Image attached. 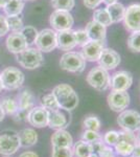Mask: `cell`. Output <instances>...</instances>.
<instances>
[{"mask_svg": "<svg viewBox=\"0 0 140 157\" xmlns=\"http://www.w3.org/2000/svg\"><path fill=\"white\" fill-rule=\"evenodd\" d=\"M52 94L60 106L66 111H72L78 105V97L71 86L68 84H60L52 90Z\"/></svg>", "mask_w": 140, "mask_h": 157, "instance_id": "obj_1", "label": "cell"}, {"mask_svg": "<svg viewBox=\"0 0 140 157\" xmlns=\"http://www.w3.org/2000/svg\"><path fill=\"white\" fill-rule=\"evenodd\" d=\"M17 61L22 67L29 70L39 68L44 63L42 52L34 47H26L21 52L17 54Z\"/></svg>", "mask_w": 140, "mask_h": 157, "instance_id": "obj_2", "label": "cell"}, {"mask_svg": "<svg viewBox=\"0 0 140 157\" xmlns=\"http://www.w3.org/2000/svg\"><path fill=\"white\" fill-rule=\"evenodd\" d=\"M0 78L2 88L6 90H16L24 83L23 72L16 67H6L0 73Z\"/></svg>", "mask_w": 140, "mask_h": 157, "instance_id": "obj_3", "label": "cell"}, {"mask_svg": "<svg viewBox=\"0 0 140 157\" xmlns=\"http://www.w3.org/2000/svg\"><path fill=\"white\" fill-rule=\"evenodd\" d=\"M60 66L63 70L69 72H82L86 67V60L78 52H67L60 60Z\"/></svg>", "mask_w": 140, "mask_h": 157, "instance_id": "obj_4", "label": "cell"}, {"mask_svg": "<svg viewBox=\"0 0 140 157\" xmlns=\"http://www.w3.org/2000/svg\"><path fill=\"white\" fill-rule=\"evenodd\" d=\"M88 84L98 91H105L110 86V75L108 70L96 66L89 71L87 75Z\"/></svg>", "mask_w": 140, "mask_h": 157, "instance_id": "obj_5", "label": "cell"}, {"mask_svg": "<svg viewBox=\"0 0 140 157\" xmlns=\"http://www.w3.org/2000/svg\"><path fill=\"white\" fill-rule=\"evenodd\" d=\"M18 133L15 131H4L0 134V154L9 156L15 154L20 148Z\"/></svg>", "mask_w": 140, "mask_h": 157, "instance_id": "obj_6", "label": "cell"}, {"mask_svg": "<svg viewBox=\"0 0 140 157\" xmlns=\"http://www.w3.org/2000/svg\"><path fill=\"white\" fill-rule=\"evenodd\" d=\"M49 22L53 29L58 30V32H62V30L72 29L74 20H73V17L70 14V12L63 11V10H55L50 15Z\"/></svg>", "mask_w": 140, "mask_h": 157, "instance_id": "obj_7", "label": "cell"}, {"mask_svg": "<svg viewBox=\"0 0 140 157\" xmlns=\"http://www.w3.org/2000/svg\"><path fill=\"white\" fill-rule=\"evenodd\" d=\"M117 124L123 130L137 132L140 129V113L135 110H123L117 117Z\"/></svg>", "mask_w": 140, "mask_h": 157, "instance_id": "obj_8", "label": "cell"}, {"mask_svg": "<svg viewBox=\"0 0 140 157\" xmlns=\"http://www.w3.org/2000/svg\"><path fill=\"white\" fill-rule=\"evenodd\" d=\"M35 44L41 52H50L57 47V33L49 29L41 30L38 33Z\"/></svg>", "mask_w": 140, "mask_h": 157, "instance_id": "obj_9", "label": "cell"}, {"mask_svg": "<svg viewBox=\"0 0 140 157\" xmlns=\"http://www.w3.org/2000/svg\"><path fill=\"white\" fill-rule=\"evenodd\" d=\"M108 105L115 112H123L130 105V95L127 91L112 90L108 95Z\"/></svg>", "mask_w": 140, "mask_h": 157, "instance_id": "obj_10", "label": "cell"}, {"mask_svg": "<svg viewBox=\"0 0 140 157\" xmlns=\"http://www.w3.org/2000/svg\"><path fill=\"white\" fill-rule=\"evenodd\" d=\"M123 22L126 29L130 32L140 30V3H134L127 7Z\"/></svg>", "mask_w": 140, "mask_h": 157, "instance_id": "obj_11", "label": "cell"}, {"mask_svg": "<svg viewBox=\"0 0 140 157\" xmlns=\"http://www.w3.org/2000/svg\"><path fill=\"white\" fill-rule=\"evenodd\" d=\"M133 84V75L131 72L121 70L110 77V86L112 90L127 91Z\"/></svg>", "mask_w": 140, "mask_h": 157, "instance_id": "obj_12", "label": "cell"}, {"mask_svg": "<svg viewBox=\"0 0 140 157\" xmlns=\"http://www.w3.org/2000/svg\"><path fill=\"white\" fill-rule=\"evenodd\" d=\"M97 62L106 70H113L120 64V56L112 48H104Z\"/></svg>", "mask_w": 140, "mask_h": 157, "instance_id": "obj_13", "label": "cell"}, {"mask_svg": "<svg viewBox=\"0 0 140 157\" xmlns=\"http://www.w3.org/2000/svg\"><path fill=\"white\" fill-rule=\"evenodd\" d=\"M105 48V44L101 41H92L90 40L87 44L82 47L81 55L84 57V59L89 62H96L100 57L101 52Z\"/></svg>", "mask_w": 140, "mask_h": 157, "instance_id": "obj_14", "label": "cell"}, {"mask_svg": "<svg viewBox=\"0 0 140 157\" xmlns=\"http://www.w3.org/2000/svg\"><path fill=\"white\" fill-rule=\"evenodd\" d=\"M27 121L36 128L46 127L48 124V111L43 107H34L27 115Z\"/></svg>", "mask_w": 140, "mask_h": 157, "instance_id": "obj_15", "label": "cell"}, {"mask_svg": "<svg viewBox=\"0 0 140 157\" xmlns=\"http://www.w3.org/2000/svg\"><path fill=\"white\" fill-rule=\"evenodd\" d=\"M6 47L13 54H19L26 47H28L26 40L21 32H16L9 35L6 39Z\"/></svg>", "mask_w": 140, "mask_h": 157, "instance_id": "obj_16", "label": "cell"}, {"mask_svg": "<svg viewBox=\"0 0 140 157\" xmlns=\"http://www.w3.org/2000/svg\"><path fill=\"white\" fill-rule=\"evenodd\" d=\"M76 46L73 30L67 29L57 33V47L64 52L72 50Z\"/></svg>", "mask_w": 140, "mask_h": 157, "instance_id": "obj_17", "label": "cell"}, {"mask_svg": "<svg viewBox=\"0 0 140 157\" xmlns=\"http://www.w3.org/2000/svg\"><path fill=\"white\" fill-rule=\"evenodd\" d=\"M68 124H69L68 117L63 112H61L59 109H57V110H49L48 111V124H47V126H49L51 129H55V130L64 129V128L67 127Z\"/></svg>", "mask_w": 140, "mask_h": 157, "instance_id": "obj_18", "label": "cell"}, {"mask_svg": "<svg viewBox=\"0 0 140 157\" xmlns=\"http://www.w3.org/2000/svg\"><path fill=\"white\" fill-rule=\"evenodd\" d=\"M86 33L88 34L90 40L92 41H101L104 42L106 40V35H107V29L106 26L99 24L98 22L92 21L88 22V24L86 25Z\"/></svg>", "mask_w": 140, "mask_h": 157, "instance_id": "obj_19", "label": "cell"}, {"mask_svg": "<svg viewBox=\"0 0 140 157\" xmlns=\"http://www.w3.org/2000/svg\"><path fill=\"white\" fill-rule=\"evenodd\" d=\"M51 145L52 147H60V148H72L73 138L68 131L60 129L52 134Z\"/></svg>", "mask_w": 140, "mask_h": 157, "instance_id": "obj_20", "label": "cell"}, {"mask_svg": "<svg viewBox=\"0 0 140 157\" xmlns=\"http://www.w3.org/2000/svg\"><path fill=\"white\" fill-rule=\"evenodd\" d=\"M18 136H19L20 146L24 147V148L34 146L38 141V133L34 129H23L18 133Z\"/></svg>", "mask_w": 140, "mask_h": 157, "instance_id": "obj_21", "label": "cell"}, {"mask_svg": "<svg viewBox=\"0 0 140 157\" xmlns=\"http://www.w3.org/2000/svg\"><path fill=\"white\" fill-rule=\"evenodd\" d=\"M106 9L110 15L112 23H117V22L123 20L124 13H126V7L123 6V4L119 3V2H114V3L107 6Z\"/></svg>", "mask_w": 140, "mask_h": 157, "instance_id": "obj_22", "label": "cell"}, {"mask_svg": "<svg viewBox=\"0 0 140 157\" xmlns=\"http://www.w3.org/2000/svg\"><path fill=\"white\" fill-rule=\"evenodd\" d=\"M24 9V0H9L3 6L7 16H19Z\"/></svg>", "mask_w": 140, "mask_h": 157, "instance_id": "obj_23", "label": "cell"}, {"mask_svg": "<svg viewBox=\"0 0 140 157\" xmlns=\"http://www.w3.org/2000/svg\"><path fill=\"white\" fill-rule=\"evenodd\" d=\"M73 156L75 157H88L93 153L91 144L84 140H78L73 146Z\"/></svg>", "mask_w": 140, "mask_h": 157, "instance_id": "obj_24", "label": "cell"}, {"mask_svg": "<svg viewBox=\"0 0 140 157\" xmlns=\"http://www.w3.org/2000/svg\"><path fill=\"white\" fill-rule=\"evenodd\" d=\"M19 109L30 111L34 108V97L32 92L28 90H24L21 94L19 95V102H18Z\"/></svg>", "mask_w": 140, "mask_h": 157, "instance_id": "obj_25", "label": "cell"}, {"mask_svg": "<svg viewBox=\"0 0 140 157\" xmlns=\"http://www.w3.org/2000/svg\"><path fill=\"white\" fill-rule=\"evenodd\" d=\"M93 20L106 27L112 24L110 15L107 9H96L93 13Z\"/></svg>", "mask_w": 140, "mask_h": 157, "instance_id": "obj_26", "label": "cell"}, {"mask_svg": "<svg viewBox=\"0 0 140 157\" xmlns=\"http://www.w3.org/2000/svg\"><path fill=\"white\" fill-rule=\"evenodd\" d=\"M114 147H115V151L118 155H120L123 157H129V156H131L135 145H133V144H131V143H128V141H124V140H118Z\"/></svg>", "mask_w": 140, "mask_h": 157, "instance_id": "obj_27", "label": "cell"}, {"mask_svg": "<svg viewBox=\"0 0 140 157\" xmlns=\"http://www.w3.org/2000/svg\"><path fill=\"white\" fill-rule=\"evenodd\" d=\"M0 105H1L2 109H3L4 113L9 115H13L18 110V108H19L18 103L14 98H4L3 100H1Z\"/></svg>", "mask_w": 140, "mask_h": 157, "instance_id": "obj_28", "label": "cell"}, {"mask_svg": "<svg viewBox=\"0 0 140 157\" xmlns=\"http://www.w3.org/2000/svg\"><path fill=\"white\" fill-rule=\"evenodd\" d=\"M41 105L43 108H45L48 111L60 109V106H59L57 100H55V95L52 93H48V94L41 98Z\"/></svg>", "mask_w": 140, "mask_h": 157, "instance_id": "obj_29", "label": "cell"}, {"mask_svg": "<svg viewBox=\"0 0 140 157\" xmlns=\"http://www.w3.org/2000/svg\"><path fill=\"white\" fill-rule=\"evenodd\" d=\"M128 47L134 52H140V30L132 32L128 39Z\"/></svg>", "mask_w": 140, "mask_h": 157, "instance_id": "obj_30", "label": "cell"}, {"mask_svg": "<svg viewBox=\"0 0 140 157\" xmlns=\"http://www.w3.org/2000/svg\"><path fill=\"white\" fill-rule=\"evenodd\" d=\"M51 6L55 10H63V11L70 12L74 7V0H51Z\"/></svg>", "mask_w": 140, "mask_h": 157, "instance_id": "obj_31", "label": "cell"}, {"mask_svg": "<svg viewBox=\"0 0 140 157\" xmlns=\"http://www.w3.org/2000/svg\"><path fill=\"white\" fill-rule=\"evenodd\" d=\"M6 22L9 25V29L13 30V33L21 32L23 29V22H22L21 18L18 16H7Z\"/></svg>", "mask_w": 140, "mask_h": 157, "instance_id": "obj_32", "label": "cell"}, {"mask_svg": "<svg viewBox=\"0 0 140 157\" xmlns=\"http://www.w3.org/2000/svg\"><path fill=\"white\" fill-rule=\"evenodd\" d=\"M22 35L24 36L25 40H26L27 44H32L35 43L36 39H37V36H38V30L35 29L34 26H30V25H27V26H23V29L21 30Z\"/></svg>", "mask_w": 140, "mask_h": 157, "instance_id": "obj_33", "label": "cell"}, {"mask_svg": "<svg viewBox=\"0 0 140 157\" xmlns=\"http://www.w3.org/2000/svg\"><path fill=\"white\" fill-rule=\"evenodd\" d=\"M84 127L87 130L98 131L100 129V121L95 115H89L84 120Z\"/></svg>", "mask_w": 140, "mask_h": 157, "instance_id": "obj_34", "label": "cell"}, {"mask_svg": "<svg viewBox=\"0 0 140 157\" xmlns=\"http://www.w3.org/2000/svg\"><path fill=\"white\" fill-rule=\"evenodd\" d=\"M104 143L109 147H114L119 140V132L115 130H111L105 133L103 137Z\"/></svg>", "mask_w": 140, "mask_h": 157, "instance_id": "obj_35", "label": "cell"}, {"mask_svg": "<svg viewBox=\"0 0 140 157\" xmlns=\"http://www.w3.org/2000/svg\"><path fill=\"white\" fill-rule=\"evenodd\" d=\"M73 35L75 38L76 45L78 46H84L87 43L90 41V38H89L88 34L86 33L85 29H78V30H73Z\"/></svg>", "mask_w": 140, "mask_h": 157, "instance_id": "obj_36", "label": "cell"}, {"mask_svg": "<svg viewBox=\"0 0 140 157\" xmlns=\"http://www.w3.org/2000/svg\"><path fill=\"white\" fill-rule=\"evenodd\" d=\"M103 137L100 136V134L98 133V131H93V130H86L84 131L82 135V140L86 141V143L92 144L94 141L99 140Z\"/></svg>", "mask_w": 140, "mask_h": 157, "instance_id": "obj_37", "label": "cell"}, {"mask_svg": "<svg viewBox=\"0 0 140 157\" xmlns=\"http://www.w3.org/2000/svg\"><path fill=\"white\" fill-rule=\"evenodd\" d=\"M51 157H73V151L71 148L52 147Z\"/></svg>", "mask_w": 140, "mask_h": 157, "instance_id": "obj_38", "label": "cell"}, {"mask_svg": "<svg viewBox=\"0 0 140 157\" xmlns=\"http://www.w3.org/2000/svg\"><path fill=\"white\" fill-rule=\"evenodd\" d=\"M9 25H7L6 18L2 15H0V37H3L9 33Z\"/></svg>", "mask_w": 140, "mask_h": 157, "instance_id": "obj_39", "label": "cell"}, {"mask_svg": "<svg viewBox=\"0 0 140 157\" xmlns=\"http://www.w3.org/2000/svg\"><path fill=\"white\" fill-rule=\"evenodd\" d=\"M97 157H115V155H114V151L112 150V147L105 146L98 152Z\"/></svg>", "mask_w": 140, "mask_h": 157, "instance_id": "obj_40", "label": "cell"}, {"mask_svg": "<svg viewBox=\"0 0 140 157\" xmlns=\"http://www.w3.org/2000/svg\"><path fill=\"white\" fill-rule=\"evenodd\" d=\"M103 2V0H84V4L87 9L94 10Z\"/></svg>", "mask_w": 140, "mask_h": 157, "instance_id": "obj_41", "label": "cell"}, {"mask_svg": "<svg viewBox=\"0 0 140 157\" xmlns=\"http://www.w3.org/2000/svg\"><path fill=\"white\" fill-rule=\"evenodd\" d=\"M131 156L132 157H140V145H138V144H136V145H135Z\"/></svg>", "mask_w": 140, "mask_h": 157, "instance_id": "obj_42", "label": "cell"}, {"mask_svg": "<svg viewBox=\"0 0 140 157\" xmlns=\"http://www.w3.org/2000/svg\"><path fill=\"white\" fill-rule=\"evenodd\" d=\"M19 157H39V156H38V154L35 153V152L27 151V152H24V153H22Z\"/></svg>", "mask_w": 140, "mask_h": 157, "instance_id": "obj_43", "label": "cell"}, {"mask_svg": "<svg viewBox=\"0 0 140 157\" xmlns=\"http://www.w3.org/2000/svg\"><path fill=\"white\" fill-rule=\"evenodd\" d=\"M4 115H6V113H4L3 109H2L1 105H0V123H1V121H3V118H4Z\"/></svg>", "mask_w": 140, "mask_h": 157, "instance_id": "obj_44", "label": "cell"}, {"mask_svg": "<svg viewBox=\"0 0 140 157\" xmlns=\"http://www.w3.org/2000/svg\"><path fill=\"white\" fill-rule=\"evenodd\" d=\"M103 2H105L107 6H109V4H112L114 2H117V0H103Z\"/></svg>", "mask_w": 140, "mask_h": 157, "instance_id": "obj_45", "label": "cell"}, {"mask_svg": "<svg viewBox=\"0 0 140 157\" xmlns=\"http://www.w3.org/2000/svg\"><path fill=\"white\" fill-rule=\"evenodd\" d=\"M136 139H137V144L140 145V129L137 131V134H136Z\"/></svg>", "mask_w": 140, "mask_h": 157, "instance_id": "obj_46", "label": "cell"}, {"mask_svg": "<svg viewBox=\"0 0 140 157\" xmlns=\"http://www.w3.org/2000/svg\"><path fill=\"white\" fill-rule=\"evenodd\" d=\"M9 0H0V7H3Z\"/></svg>", "mask_w": 140, "mask_h": 157, "instance_id": "obj_47", "label": "cell"}, {"mask_svg": "<svg viewBox=\"0 0 140 157\" xmlns=\"http://www.w3.org/2000/svg\"><path fill=\"white\" fill-rule=\"evenodd\" d=\"M88 157H97V154H95V153H92L91 155H89Z\"/></svg>", "mask_w": 140, "mask_h": 157, "instance_id": "obj_48", "label": "cell"}, {"mask_svg": "<svg viewBox=\"0 0 140 157\" xmlns=\"http://www.w3.org/2000/svg\"><path fill=\"white\" fill-rule=\"evenodd\" d=\"M2 90V84H1V78H0V92H1Z\"/></svg>", "mask_w": 140, "mask_h": 157, "instance_id": "obj_49", "label": "cell"}, {"mask_svg": "<svg viewBox=\"0 0 140 157\" xmlns=\"http://www.w3.org/2000/svg\"><path fill=\"white\" fill-rule=\"evenodd\" d=\"M27 1H32V0H27Z\"/></svg>", "mask_w": 140, "mask_h": 157, "instance_id": "obj_50", "label": "cell"}, {"mask_svg": "<svg viewBox=\"0 0 140 157\" xmlns=\"http://www.w3.org/2000/svg\"><path fill=\"white\" fill-rule=\"evenodd\" d=\"M6 157H9V156H6Z\"/></svg>", "mask_w": 140, "mask_h": 157, "instance_id": "obj_51", "label": "cell"}]
</instances>
